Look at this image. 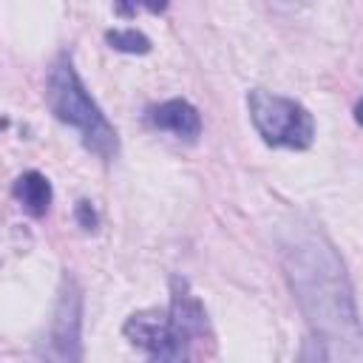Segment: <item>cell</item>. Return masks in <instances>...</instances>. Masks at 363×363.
<instances>
[{"label": "cell", "instance_id": "cell-2", "mask_svg": "<svg viewBox=\"0 0 363 363\" xmlns=\"http://www.w3.org/2000/svg\"><path fill=\"white\" fill-rule=\"evenodd\" d=\"M122 332L153 360H187L190 346L207 335V312L187 281L173 278L167 312H133Z\"/></svg>", "mask_w": 363, "mask_h": 363}, {"label": "cell", "instance_id": "cell-5", "mask_svg": "<svg viewBox=\"0 0 363 363\" xmlns=\"http://www.w3.org/2000/svg\"><path fill=\"white\" fill-rule=\"evenodd\" d=\"M54 360L82 357V289L74 275H62L54 318H51V352Z\"/></svg>", "mask_w": 363, "mask_h": 363}, {"label": "cell", "instance_id": "cell-9", "mask_svg": "<svg viewBox=\"0 0 363 363\" xmlns=\"http://www.w3.org/2000/svg\"><path fill=\"white\" fill-rule=\"evenodd\" d=\"M113 6H116V14H122V17H133L139 9L162 14L167 9V0H113Z\"/></svg>", "mask_w": 363, "mask_h": 363}, {"label": "cell", "instance_id": "cell-7", "mask_svg": "<svg viewBox=\"0 0 363 363\" xmlns=\"http://www.w3.org/2000/svg\"><path fill=\"white\" fill-rule=\"evenodd\" d=\"M14 199L20 201V207H23L28 216L40 218V216L48 213L51 199H54L51 182H48L40 170H26V173L17 176V182H14Z\"/></svg>", "mask_w": 363, "mask_h": 363}, {"label": "cell", "instance_id": "cell-10", "mask_svg": "<svg viewBox=\"0 0 363 363\" xmlns=\"http://www.w3.org/2000/svg\"><path fill=\"white\" fill-rule=\"evenodd\" d=\"M77 224L85 230V233H91V230H96V210L91 207V201H77Z\"/></svg>", "mask_w": 363, "mask_h": 363}, {"label": "cell", "instance_id": "cell-3", "mask_svg": "<svg viewBox=\"0 0 363 363\" xmlns=\"http://www.w3.org/2000/svg\"><path fill=\"white\" fill-rule=\"evenodd\" d=\"M45 99H48L51 113L60 122L79 130L85 150H91L94 156H99L105 162L119 153L116 128L105 119L102 108L91 99L88 88L82 85V79H79V74H77V68L68 57H60L51 65L48 85H45Z\"/></svg>", "mask_w": 363, "mask_h": 363}, {"label": "cell", "instance_id": "cell-1", "mask_svg": "<svg viewBox=\"0 0 363 363\" xmlns=\"http://www.w3.org/2000/svg\"><path fill=\"white\" fill-rule=\"evenodd\" d=\"M281 258L292 281L295 298L323 343H352L360 349V320L346 269L335 247L312 230H289Z\"/></svg>", "mask_w": 363, "mask_h": 363}, {"label": "cell", "instance_id": "cell-8", "mask_svg": "<svg viewBox=\"0 0 363 363\" xmlns=\"http://www.w3.org/2000/svg\"><path fill=\"white\" fill-rule=\"evenodd\" d=\"M105 43L122 54H147L150 51V40L136 28H111L105 34Z\"/></svg>", "mask_w": 363, "mask_h": 363}, {"label": "cell", "instance_id": "cell-6", "mask_svg": "<svg viewBox=\"0 0 363 363\" xmlns=\"http://www.w3.org/2000/svg\"><path fill=\"white\" fill-rule=\"evenodd\" d=\"M150 122L159 130H167V133L184 139V142H196L201 136V116H199V111L187 99H167V102H162L150 113Z\"/></svg>", "mask_w": 363, "mask_h": 363}, {"label": "cell", "instance_id": "cell-4", "mask_svg": "<svg viewBox=\"0 0 363 363\" xmlns=\"http://www.w3.org/2000/svg\"><path fill=\"white\" fill-rule=\"evenodd\" d=\"M247 105H250V119L267 145L289 147V150H303L312 145L315 119L301 102L255 88L250 91Z\"/></svg>", "mask_w": 363, "mask_h": 363}]
</instances>
